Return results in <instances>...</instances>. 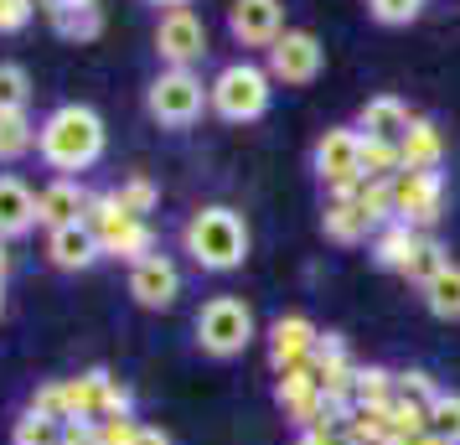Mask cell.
I'll use <instances>...</instances> for the list:
<instances>
[{"instance_id": "cell-2", "label": "cell", "mask_w": 460, "mask_h": 445, "mask_svg": "<svg viewBox=\"0 0 460 445\" xmlns=\"http://www.w3.org/2000/svg\"><path fill=\"white\" fill-rule=\"evenodd\" d=\"M181 244H187V254L202 264V270H238L243 259H249V228H243V218L233 208H202L191 212L187 234H181Z\"/></svg>"}, {"instance_id": "cell-14", "label": "cell", "mask_w": 460, "mask_h": 445, "mask_svg": "<svg viewBox=\"0 0 460 445\" xmlns=\"http://www.w3.org/2000/svg\"><path fill=\"white\" fill-rule=\"evenodd\" d=\"M47 22L58 37L67 42H93L99 31H104V11H99V0H42Z\"/></svg>"}, {"instance_id": "cell-34", "label": "cell", "mask_w": 460, "mask_h": 445, "mask_svg": "<svg viewBox=\"0 0 460 445\" xmlns=\"http://www.w3.org/2000/svg\"><path fill=\"white\" fill-rule=\"evenodd\" d=\"M37 11V0H0V31H22Z\"/></svg>"}, {"instance_id": "cell-22", "label": "cell", "mask_w": 460, "mask_h": 445, "mask_svg": "<svg viewBox=\"0 0 460 445\" xmlns=\"http://www.w3.org/2000/svg\"><path fill=\"white\" fill-rule=\"evenodd\" d=\"M37 146V125L26 120V109H0V161H22Z\"/></svg>"}, {"instance_id": "cell-13", "label": "cell", "mask_w": 460, "mask_h": 445, "mask_svg": "<svg viewBox=\"0 0 460 445\" xmlns=\"http://www.w3.org/2000/svg\"><path fill=\"white\" fill-rule=\"evenodd\" d=\"M88 197H93V191H84L73 176H52V182L37 191V223H47V234H52V228H67V223H84Z\"/></svg>"}, {"instance_id": "cell-3", "label": "cell", "mask_w": 460, "mask_h": 445, "mask_svg": "<svg viewBox=\"0 0 460 445\" xmlns=\"http://www.w3.org/2000/svg\"><path fill=\"white\" fill-rule=\"evenodd\" d=\"M84 223L93 228V238H99V249H104L109 259H129V264H135V259L150 254V228H146V218L125 212L119 202H114V191L88 197Z\"/></svg>"}, {"instance_id": "cell-39", "label": "cell", "mask_w": 460, "mask_h": 445, "mask_svg": "<svg viewBox=\"0 0 460 445\" xmlns=\"http://www.w3.org/2000/svg\"><path fill=\"white\" fill-rule=\"evenodd\" d=\"M5 270H11V254H5V249H0V280H5Z\"/></svg>"}, {"instance_id": "cell-33", "label": "cell", "mask_w": 460, "mask_h": 445, "mask_svg": "<svg viewBox=\"0 0 460 445\" xmlns=\"http://www.w3.org/2000/svg\"><path fill=\"white\" fill-rule=\"evenodd\" d=\"M99 424V445H129L135 441V430H140V424L129 420V414H114V420H93Z\"/></svg>"}, {"instance_id": "cell-19", "label": "cell", "mask_w": 460, "mask_h": 445, "mask_svg": "<svg viewBox=\"0 0 460 445\" xmlns=\"http://www.w3.org/2000/svg\"><path fill=\"white\" fill-rule=\"evenodd\" d=\"M373 228H377V223L362 212L357 191H336L332 202H326V234H332L336 244H362Z\"/></svg>"}, {"instance_id": "cell-9", "label": "cell", "mask_w": 460, "mask_h": 445, "mask_svg": "<svg viewBox=\"0 0 460 445\" xmlns=\"http://www.w3.org/2000/svg\"><path fill=\"white\" fill-rule=\"evenodd\" d=\"M155 52H161L166 67H191L202 52H208V26H202V16H197L191 5L166 11L161 26H155Z\"/></svg>"}, {"instance_id": "cell-16", "label": "cell", "mask_w": 460, "mask_h": 445, "mask_svg": "<svg viewBox=\"0 0 460 445\" xmlns=\"http://www.w3.org/2000/svg\"><path fill=\"white\" fill-rule=\"evenodd\" d=\"M47 259L58 270H88L93 259H104V249H99V238H93L88 223H67V228L47 234Z\"/></svg>"}, {"instance_id": "cell-40", "label": "cell", "mask_w": 460, "mask_h": 445, "mask_svg": "<svg viewBox=\"0 0 460 445\" xmlns=\"http://www.w3.org/2000/svg\"><path fill=\"white\" fill-rule=\"evenodd\" d=\"M0 311H5V280H0Z\"/></svg>"}, {"instance_id": "cell-28", "label": "cell", "mask_w": 460, "mask_h": 445, "mask_svg": "<svg viewBox=\"0 0 460 445\" xmlns=\"http://www.w3.org/2000/svg\"><path fill=\"white\" fill-rule=\"evenodd\" d=\"M31 104V78L22 63H0V109H26Z\"/></svg>"}, {"instance_id": "cell-11", "label": "cell", "mask_w": 460, "mask_h": 445, "mask_svg": "<svg viewBox=\"0 0 460 445\" xmlns=\"http://www.w3.org/2000/svg\"><path fill=\"white\" fill-rule=\"evenodd\" d=\"M228 26L243 47H274L285 37V5L279 0H233Z\"/></svg>"}, {"instance_id": "cell-27", "label": "cell", "mask_w": 460, "mask_h": 445, "mask_svg": "<svg viewBox=\"0 0 460 445\" xmlns=\"http://www.w3.org/2000/svg\"><path fill=\"white\" fill-rule=\"evenodd\" d=\"M352 404H394V373H383V368H357Z\"/></svg>"}, {"instance_id": "cell-36", "label": "cell", "mask_w": 460, "mask_h": 445, "mask_svg": "<svg viewBox=\"0 0 460 445\" xmlns=\"http://www.w3.org/2000/svg\"><path fill=\"white\" fill-rule=\"evenodd\" d=\"M129 445H171V435H166V430H155V424H140Z\"/></svg>"}, {"instance_id": "cell-15", "label": "cell", "mask_w": 460, "mask_h": 445, "mask_svg": "<svg viewBox=\"0 0 460 445\" xmlns=\"http://www.w3.org/2000/svg\"><path fill=\"white\" fill-rule=\"evenodd\" d=\"M409 125H414L409 104H403V99H394V93H377V99H367V104H362V125H357V129H362L367 140H388V146H403Z\"/></svg>"}, {"instance_id": "cell-5", "label": "cell", "mask_w": 460, "mask_h": 445, "mask_svg": "<svg viewBox=\"0 0 460 445\" xmlns=\"http://www.w3.org/2000/svg\"><path fill=\"white\" fill-rule=\"evenodd\" d=\"M197 342L212 358H238L253 342V311L238 296H212L197 311Z\"/></svg>"}, {"instance_id": "cell-4", "label": "cell", "mask_w": 460, "mask_h": 445, "mask_svg": "<svg viewBox=\"0 0 460 445\" xmlns=\"http://www.w3.org/2000/svg\"><path fill=\"white\" fill-rule=\"evenodd\" d=\"M208 104L217 109L223 120H233V125H249V120H259V114L270 109V73L253 67V63H228L212 78Z\"/></svg>"}, {"instance_id": "cell-31", "label": "cell", "mask_w": 460, "mask_h": 445, "mask_svg": "<svg viewBox=\"0 0 460 445\" xmlns=\"http://www.w3.org/2000/svg\"><path fill=\"white\" fill-rule=\"evenodd\" d=\"M114 202L125 212H135V218H146L150 208H155V187H150L146 176H135V182H125V187H114Z\"/></svg>"}, {"instance_id": "cell-35", "label": "cell", "mask_w": 460, "mask_h": 445, "mask_svg": "<svg viewBox=\"0 0 460 445\" xmlns=\"http://www.w3.org/2000/svg\"><path fill=\"white\" fill-rule=\"evenodd\" d=\"M300 445H347V435L332 430V424H311V430L300 435Z\"/></svg>"}, {"instance_id": "cell-8", "label": "cell", "mask_w": 460, "mask_h": 445, "mask_svg": "<svg viewBox=\"0 0 460 445\" xmlns=\"http://www.w3.org/2000/svg\"><path fill=\"white\" fill-rule=\"evenodd\" d=\"M315 171L332 191H352L362 182V129H347V125L326 129L321 146H315Z\"/></svg>"}, {"instance_id": "cell-30", "label": "cell", "mask_w": 460, "mask_h": 445, "mask_svg": "<svg viewBox=\"0 0 460 445\" xmlns=\"http://www.w3.org/2000/svg\"><path fill=\"white\" fill-rule=\"evenodd\" d=\"M445 264H450V254L439 249L435 238H419V254H414V264H409L403 275H409V280H419V285H429V280H435L439 270H445Z\"/></svg>"}, {"instance_id": "cell-1", "label": "cell", "mask_w": 460, "mask_h": 445, "mask_svg": "<svg viewBox=\"0 0 460 445\" xmlns=\"http://www.w3.org/2000/svg\"><path fill=\"white\" fill-rule=\"evenodd\" d=\"M37 156H42L58 176L88 171L104 156V120L88 104H58L42 125H37Z\"/></svg>"}, {"instance_id": "cell-20", "label": "cell", "mask_w": 460, "mask_h": 445, "mask_svg": "<svg viewBox=\"0 0 460 445\" xmlns=\"http://www.w3.org/2000/svg\"><path fill=\"white\" fill-rule=\"evenodd\" d=\"M419 228H409V223H388V228H377V238H373V259L383 264V270H409L414 264V254H419Z\"/></svg>"}, {"instance_id": "cell-18", "label": "cell", "mask_w": 460, "mask_h": 445, "mask_svg": "<svg viewBox=\"0 0 460 445\" xmlns=\"http://www.w3.org/2000/svg\"><path fill=\"white\" fill-rule=\"evenodd\" d=\"M315 337H321V332H315L305 316H279L270 326V358H274V368L285 373V368H295V362H305L315 352Z\"/></svg>"}, {"instance_id": "cell-26", "label": "cell", "mask_w": 460, "mask_h": 445, "mask_svg": "<svg viewBox=\"0 0 460 445\" xmlns=\"http://www.w3.org/2000/svg\"><path fill=\"white\" fill-rule=\"evenodd\" d=\"M424 424H429V435H439V441L460 445V394H439V399L429 404Z\"/></svg>"}, {"instance_id": "cell-23", "label": "cell", "mask_w": 460, "mask_h": 445, "mask_svg": "<svg viewBox=\"0 0 460 445\" xmlns=\"http://www.w3.org/2000/svg\"><path fill=\"white\" fill-rule=\"evenodd\" d=\"M424 300H429V311L445 321H460V264H445L429 285H424Z\"/></svg>"}, {"instance_id": "cell-17", "label": "cell", "mask_w": 460, "mask_h": 445, "mask_svg": "<svg viewBox=\"0 0 460 445\" xmlns=\"http://www.w3.org/2000/svg\"><path fill=\"white\" fill-rule=\"evenodd\" d=\"M37 228V191L22 176H0V244Z\"/></svg>"}, {"instance_id": "cell-41", "label": "cell", "mask_w": 460, "mask_h": 445, "mask_svg": "<svg viewBox=\"0 0 460 445\" xmlns=\"http://www.w3.org/2000/svg\"><path fill=\"white\" fill-rule=\"evenodd\" d=\"M347 445H362V441H347Z\"/></svg>"}, {"instance_id": "cell-32", "label": "cell", "mask_w": 460, "mask_h": 445, "mask_svg": "<svg viewBox=\"0 0 460 445\" xmlns=\"http://www.w3.org/2000/svg\"><path fill=\"white\" fill-rule=\"evenodd\" d=\"M419 5H424V0H373V16L383 26H403V22L419 16Z\"/></svg>"}, {"instance_id": "cell-37", "label": "cell", "mask_w": 460, "mask_h": 445, "mask_svg": "<svg viewBox=\"0 0 460 445\" xmlns=\"http://www.w3.org/2000/svg\"><path fill=\"white\" fill-rule=\"evenodd\" d=\"M150 5H166V11H181V5H191V0H150Z\"/></svg>"}, {"instance_id": "cell-38", "label": "cell", "mask_w": 460, "mask_h": 445, "mask_svg": "<svg viewBox=\"0 0 460 445\" xmlns=\"http://www.w3.org/2000/svg\"><path fill=\"white\" fill-rule=\"evenodd\" d=\"M414 445H450V441H439V435H429V430H424V435H419Z\"/></svg>"}, {"instance_id": "cell-24", "label": "cell", "mask_w": 460, "mask_h": 445, "mask_svg": "<svg viewBox=\"0 0 460 445\" xmlns=\"http://www.w3.org/2000/svg\"><path fill=\"white\" fill-rule=\"evenodd\" d=\"M398 171H403L398 146H388V140H367V135H362V176L388 182V176H398Z\"/></svg>"}, {"instance_id": "cell-21", "label": "cell", "mask_w": 460, "mask_h": 445, "mask_svg": "<svg viewBox=\"0 0 460 445\" xmlns=\"http://www.w3.org/2000/svg\"><path fill=\"white\" fill-rule=\"evenodd\" d=\"M398 156H403V171H439L445 140H439V129L429 120H414L409 135H403V146H398Z\"/></svg>"}, {"instance_id": "cell-7", "label": "cell", "mask_w": 460, "mask_h": 445, "mask_svg": "<svg viewBox=\"0 0 460 445\" xmlns=\"http://www.w3.org/2000/svg\"><path fill=\"white\" fill-rule=\"evenodd\" d=\"M388 191H394V223H409V228H429L445 202L439 171H398L388 176Z\"/></svg>"}, {"instance_id": "cell-25", "label": "cell", "mask_w": 460, "mask_h": 445, "mask_svg": "<svg viewBox=\"0 0 460 445\" xmlns=\"http://www.w3.org/2000/svg\"><path fill=\"white\" fill-rule=\"evenodd\" d=\"M58 441H63V424L37 414V409H26L16 420V430H11V445H58Z\"/></svg>"}, {"instance_id": "cell-6", "label": "cell", "mask_w": 460, "mask_h": 445, "mask_svg": "<svg viewBox=\"0 0 460 445\" xmlns=\"http://www.w3.org/2000/svg\"><path fill=\"white\" fill-rule=\"evenodd\" d=\"M208 109V88L191 67H166L155 84H150V114L171 129H187L197 114Z\"/></svg>"}, {"instance_id": "cell-29", "label": "cell", "mask_w": 460, "mask_h": 445, "mask_svg": "<svg viewBox=\"0 0 460 445\" xmlns=\"http://www.w3.org/2000/svg\"><path fill=\"white\" fill-rule=\"evenodd\" d=\"M394 399L409 404V409H419V414H429V404H435L439 394L429 388V378H424V373H403V378H394Z\"/></svg>"}, {"instance_id": "cell-12", "label": "cell", "mask_w": 460, "mask_h": 445, "mask_svg": "<svg viewBox=\"0 0 460 445\" xmlns=\"http://www.w3.org/2000/svg\"><path fill=\"white\" fill-rule=\"evenodd\" d=\"M129 296L140 300V306H150V311L171 306V300L181 296V275H176V264H171L166 254L135 259V264H129Z\"/></svg>"}, {"instance_id": "cell-10", "label": "cell", "mask_w": 460, "mask_h": 445, "mask_svg": "<svg viewBox=\"0 0 460 445\" xmlns=\"http://www.w3.org/2000/svg\"><path fill=\"white\" fill-rule=\"evenodd\" d=\"M270 73L279 84H315V73H321V42H315L311 31H285L279 42L270 47Z\"/></svg>"}]
</instances>
